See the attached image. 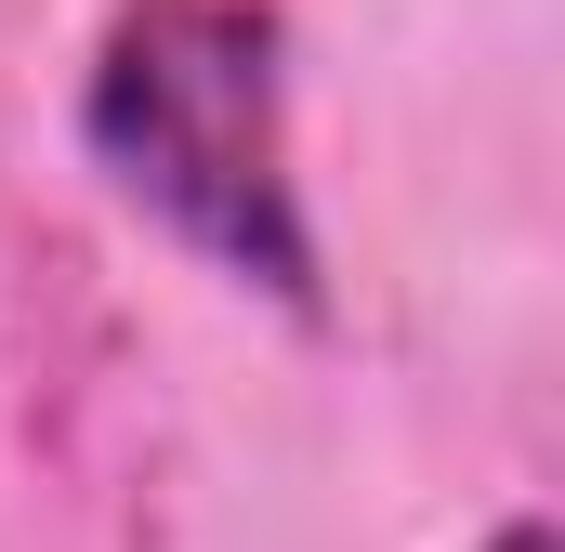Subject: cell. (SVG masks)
<instances>
[{
	"instance_id": "2",
	"label": "cell",
	"mask_w": 565,
	"mask_h": 552,
	"mask_svg": "<svg viewBox=\"0 0 565 552\" xmlns=\"http://www.w3.org/2000/svg\"><path fill=\"white\" fill-rule=\"evenodd\" d=\"M487 552H553V527H540V513H513V527H500Z\"/></svg>"
},
{
	"instance_id": "1",
	"label": "cell",
	"mask_w": 565,
	"mask_h": 552,
	"mask_svg": "<svg viewBox=\"0 0 565 552\" xmlns=\"http://www.w3.org/2000/svg\"><path fill=\"white\" fill-rule=\"evenodd\" d=\"M79 132L132 211H158L224 276L277 289L289 316H316V237L289 184V66L264 0H132L93 53Z\"/></svg>"
}]
</instances>
